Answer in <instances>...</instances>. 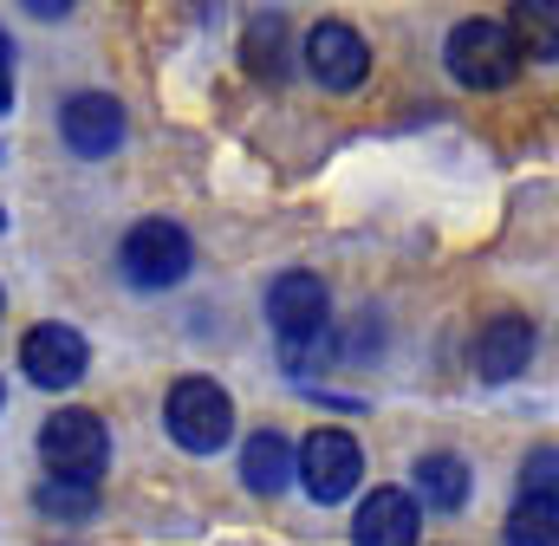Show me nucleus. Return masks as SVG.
Listing matches in <instances>:
<instances>
[{
  "mask_svg": "<svg viewBox=\"0 0 559 546\" xmlns=\"http://www.w3.org/2000/svg\"><path fill=\"white\" fill-rule=\"evenodd\" d=\"M118 268L131 286H176V280H189L195 268V241L176 228V222H138L131 235H124V248H118Z\"/></svg>",
  "mask_w": 559,
  "mask_h": 546,
  "instance_id": "obj_5",
  "label": "nucleus"
},
{
  "mask_svg": "<svg viewBox=\"0 0 559 546\" xmlns=\"http://www.w3.org/2000/svg\"><path fill=\"white\" fill-rule=\"evenodd\" d=\"M293 475L306 482V495H312L319 508H332V501H345V495L358 488L365 455H358V442H352L345 429H312L306 449H299V462H293Z\"/></svg>",
  "mask_w": 559,
  "mask_h": 546,
  "instance_id": "obj_6",
  "label": "nucleus"
},
{
  "mask_svg": "<svg viewBox=\"0 0 559 546\" xmlns=\"http://www.w3.org/2000/svg\"><path fill=\"white\" fill-rule=\"evenodd\" d=\"M306 66H312V79H319L325 92H358L365 72H371V46H365L358 26L319 20V26L306 33Z\"/></svg>",
  "mask_w": 559,
  "mask_h": 546,
  "instance_id": "obj_7",
  "label": "nucleus"
},
{
  "mask_svg": "<svg viewBox=\"0 0 559 546\" xmlns=\"http://www.w3.org/2000/svg\"><path fill=\"white\" fill-rule=\"evenodd\" d=\"M554 527H559L554 501H521L514 521H508V546H554L559 541Z\"/></svg>",
  "mask_w": 559,
  "mask_h": 546,
  "instance_id": "obj_16",
  "label": "nucleus"
},
{
  "mask_svg": "<svg viewBox=\"0 0 559 546\" xmlns=\"http://www.w3.org/2000/svg\"><path fill=\"white\" fill-rule=\"evenodd\" d=\"M449 72L468 85V92H501V85H514V72H521V39H514V26L508 20H462L455 33H449Z\"/></svg>",
  "mask_w": 559,
  "mask_h": 546,
  "instance_id": "obj_2",
  "label": "nucleus"
},
{
  "mask_svg": "<svg viewBox=\"0 0 559 546\" xmlns=\"http://www.w3.org/2000/svg\"><path fill=\"white\" fill-rule=\"evenodd\" d=\"M0 111H13V46L0 33Z\"/></svg>",
  "mask_w": 559,
  "mask_h": 546,
  "instance_id": "obj_18",
  "label": "nucleus"
},
{
  "mask_svg": "<svg viewBox=\"0 0 559 546\" xmlns=\"http://www.w3.org/2000/svg\"><path fill=\"white\" fill-rule=\"evenodd\" d=\"M0 228H7V222H0Z\"/></svg>",
  "mask_w": 559,
  "mask_h": 546,
  "instance_id": "obj_20",
  "label": "nucleus"
},
{
  "mask_svg": "<svg viewBox=\"0 0 559 546\" xmlns=\"http://www.w3.org/2000/svg\"><path fill=\"white\" fill-rule=\"evenodd\" d=\"M163 423H169V436H176L189 455H215V449L235 436V397H228L215 378H182V384H169V397H163Z\"/></svg>",
  "mask_w": 559,
  "mask_h": 546,
  "instance_id": "obj_3",
  "label": "nucleus"
},
{
  "mask_svg": "<svg viewBox=\"0 0 559 546\" xmlns=\"http://www.w3.org/2000/svg\"><path fill=\"white\" fill-rule=\"evenodd\" d=\"M0 397H7V391H0Z\"/></svg>",
  "mask_w": 559,
  "mask_h": 546,
  "instance_id": "obj_19",
  "label": "nucleus"
},
{
  "mask_svg": "<svg viewBox=\"0 0 559 546\" xmlns=\"http://www.w3.org/2000/svg\"><path fill=\"white\" fill-rule=\"evenodd\" d=\"M352 541L358 546H417L423 541V508L404 495V488H378V495L358 508Z\"/></svg>",
  "mask_w": 559,
  "mask_h": 546,
  "instance_id": "obj_11",
  "label": "nucleus"
},
{
  "mask_svg": "<svg viewBox=\"0 0 559 546\" xmlns=\"http://www.w3.org/2000/svg\"><path fill=\"white\" fill-rule=\"evenodd\" d=\"M534 345H540L534 319H521V312H501V319H488V325L475 332V378H488V384H508V378H521V371L534 365Z\"/></svg>",
  "mask_w": 559,
  "mask_h": 546,
  "instance_id": "obj_9",
  "label": "nucleus"
},
{
  "mask_svg": "<svg viewBox=\"0 0 559 546\" xmlns=\"http://www.w3.org/2000/svg\"><path fill=\"white\" fill-rule=\"evenodd\" d=\"M241 59H248L261 79H280V72H286V20H280V13H254V20H248Z\"/></svg>",
  "mask_w": 559,
  "mask_h": 546,
  "instance_id": "obj_14",
  "label": "nucleus"
},
{
  "mask_svg": "<svg viewBox=\"0 0 559 546\" xmlns=\"http://www.w3.org/2000/svg\"><path fill=\"white\" fill-rule=\"evenodd\" d=\"M39 455L52 462V475H72V482H92L111 455V429L98 410H52L46 429H39Z\"/></svg>",
  "mask_w": 559,
  "mask_h": 546,
  "instance_id": "obj_4",
  "label": "nucleus"
},
{
  "mask_svg": "<svg viewBox=\"0 0 559 546\" xmlns=\"http://www.w3.org/2000/svg\"><path fill=\"white\" fill-rule=\"evenodd\" d=\"M267 319H274L280 352H286V365L299 378L325 371V358H332V293H325L319 273H306V268L280 273L267 286Z\"/></svg>",
  "mask_w": 559,
  "mask_h": 546,
  "instance_id": "obj_1",
  "label": "nucleus"
},
{
  "mask_svg": "<svg viewBox=\"0 0 559 546\" xmlns=\"http://www.w3.org/2000/svg\"><path fill=\"white\" fill-rule=\"evenodd\" d=\"M411 501H429L436 514H455V508L468 501V462L449 455V449L423 455L417 462V495H411Z\"/></svg>",
  "mask_w": 559,
  "mask_h": 546,
  "instance_id": "obj_13",
  "label": "nucleus"
},
{
  "mask_svg": "<svg viewBox=\"0 0 559 546\" xmlns=\"http://www.w3.org/2000/svg\"><path fill=\"white\" fill-rule=\"evenodd\" d=\"M46 514H66V521H85L98 508V482H72V475H46L39 495H33Z\"/></svg>",
  "mask_w": 559,
  "mask_h": 546,
  "instance_id": "obj_15",
  "label": "nucleus"
},
{
  "mask_svg": "<svg viewBox=\"0 0 559 546\" xmlns=\"http://www.w3.org/2000/svg\"><path fill=\"white\" fill-rule=\"evenodd\" d=\"M554 468H559L554 442H540V449L527 455V468H521V495H527V501H554Z\"/></svg>",
  "mask_w": 559,
  "mask_h": 546,
  "instance_id": "obj_17",
  "label": "nucleus"
},
{
  "mask_svg": "<svg viewBox=\"0 0 559 546\" xmlns=\"http://www.w3.org/2000/svg\"><path fill=\"white\" fill-rule=\"evenodd\" d=\"M59 136H66V150H79V156H111V150L124 143V105H118L111 92H79V98H66V111H59Z\"/></svg>",
  "mask_w": 559,
  "mask_h": 546,
  "instance_id": "obj_10",
  "label": "nucleus"
},
{
  "mask_svg": "<svg viewBox=\"0 0 559 546\" xmlns=\"http://www.w3.org/2000/svg\"><path fill=\"white\" fill-rule=\"evenodd\" d=\"M241 482H248L254 495H280V488L293 482V442H286L280 429L248 436V449H241Z\"/></svg>",
  "mask_w": 559,
  "mask_h": 546,
  "instance_id": "obj_12",
  "label": "nucleus"
},
{
  "mask_svg": "<svg viewBox=\"0 0 559 546\" xmlns=\"http://www.w3.org/2000/svg\"><path fill=\"white\" fill-rule=\"evenodd\" d=\"M20 371H26L39 391H66V384H79V378L92 371V345H85V332H72V325H33L26 345H20Z\"/></svg>",
  "mask_w": 559,
  "mask_h": 546,
  "instance_id": "obj_8",
  "label": "nucleus"
}]
</instances>
